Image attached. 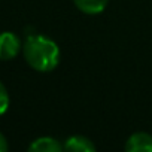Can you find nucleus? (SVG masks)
<instances>
[{
  "label": "nucleus",
  "mask_w": 152,
  "mask_h": 152,
  "mask_svg": "<svg viewBox=\"0 0 152 152\" xmlns=\"http://www.w3.org/2000/svg\"><path fill=\"white\" fill-rule=\"evenodd\" d=\"M9 109V94L6 87L0 82V115L6 113Z\"/></svg>",
  "instance_id": "7"
},
{
  "label": "nucleus",
  "mask_w": 152,
  "mask_h": 152,
  "mask_svg": "<svg viewBox=\"0 0 152 152\" xmlns=\"http://www.w3.org/2000/svg\"><path fill=\"white\" fill-rule=\"evenodd\" d=\"M128 152H152V136L143 131L133 133L125 143Z\"/></svg>",
  "instance_id": "3"
},
{
  "label": "nucleus",
  "mask_w": 152,
  "mask_h": 152,
  "mask_svg": "<svg viewBox=\"0 0 152 152\" xmlns=\"http://www.w3.org/2000/svg\"><path fill=\"white\" fill-rule=\"evenodd\" d=\"M76 8L88 15H97L103 12L107 6L109 0H73Z\"/></svg>",
  "instance_id": "6"
},
{
  "label": "nucleus",
  "mask_w": 152,
  "mask_h": 152,
  "mask_svg": "<svg viewBox=\"0 0 152 152\" xmlns=\"http://www.w3.org/2000/svg\"><path fill=\"white\" fill-rule=\"evenodd\" d=\"M8 140H6V137L0 133V152H6L8 151Z\"/></svg>",
  "instance_id": "8"
},
{
  "label": "nucleus",
  "mask_w": 152,
  "mask_h": 152,
  "mask_svg": "<svg viewBox=\"0 0 152 152\" xmlns=\"http://www.w3.org/2000/svg\"><path fill=\"white\" fill-rule=\"evenodd\" d=\"M63 149L72 151V152H93V151H96V146L88 137L75 134V136H70L64 140Z\"/></svg>",
  "instance_id": "4"
},
{
  "label": "nucleus",
  "mask_w": 152,
  "mask_h": 152,
  "mask_svg": "<svg viewBox=\"0 0 152 152\" xmlns=\"http://www.w3.org/2000/svg\"><path fill=\"white\" fill-rule=\"evenodd\" d=\"M21 51V40L12 31L0 33V60H14Z\"/></svg>",
  "instance_id": "2"
},
{
  "label": "nucleus",
  "mask_w": 152,
  "mask_h": 152,
  "mask_svg": "<svg viewBox=\"0 0 152 152\" xmlns=\"http://www.w3.org/2000/svg\"><path fill=\"white\" fill-rule=\"evenodd\" d=\"M61 149H63V145L57 139L49 137V136L39 137L33 140L31 145L28 146L30 152H60Z\"/></svg>",
  "instance_id": "5"
},
{
  "label": "nucleus",
  "mask_w": 152,
  "mask_h": 152,
  "mask_svg": "<svg viewBox=\"0 0 152 152\" xmlns=\"http://www.w3.org/2000/svg\"><path fill=\"white\" fill-rule=\"evenodd\" d=\"M24 58L28 66L37 72H51L60 63L58 45L42 34H31L23 45Z\"/></svg>",
  "instance_id": "1"
}]
</instances>
